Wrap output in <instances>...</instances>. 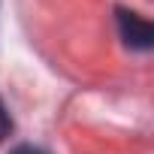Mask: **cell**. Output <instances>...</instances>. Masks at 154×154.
I'll list each match as a JSON object with an SVG mask.
<instances>
[{
  "mask_svg": "<svg viewBox=\"0 0 154 154\" xmlns=\"http://www.w3.org/2000/svg\"><path fill=\"white\" fill-rule=\"evenodd\" d=\"M115 18H118V30H121V39H124L127 48H133V51H148V48L154 45V27H151L148 18H142L139 12L124 9V6L115 9Z\"/></svg>",
  "mask_w": 154,
  "mask_h": 154,
  "instance_id": "6da1fadb",
  "label": "cell"
},
{
  "mask_svg": "<svg viewBox=\"0 0 154 154\" xmlns=\"http://www.w3.org/2000/svg\"><path fill=\"white\" fill-rule=\"evenodd\" d=\"M9 133H12V118H9V112H6L3 100H0V142H3Z\"/></svg>",
  "mask_w": 154,
  "mask_h": 154,
  "instance_id": "7a4b0ae2",
  "label": "cell"
},
{
  "mask_svg": "<svg viewBox=\"0 0 154 154\" xmlns=\"http://www.w3.org/2000/svg\"><path fill=\"white\" fill-rule=\"evenodd\" d=\"M9 154H45V151L36 148V145H18V148H12Z\"/></svg>",
  "mask_w": 154,
  "mask_h": 154,
  "instance_id": "3957f363",
  "label": "cell"
}]
</instances>
